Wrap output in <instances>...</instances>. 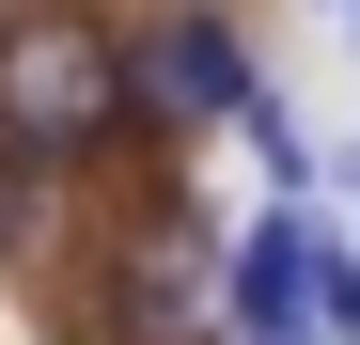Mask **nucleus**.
I'll return each instance as SVG.
<instances>
[{
    "label": "nucleus",
    "mask_w": 360,
    "mask_h": 345,
    "mask_svg": "<svg viewBox=\"0 0 360 345\" xmlns=\"http://www.w3.org/2000/svg\"><path fill=\"white\" fill-rule=\"evenodd\" d=\"M251 94H266V47L235 32L219 0H141V32H126V110H141V142L251 126Z\"/></svg>",
    "instance_id": "nucleus-2"
},
{
    "label": "nucleus",
    "mask_w": 360,
    "mask_h": 345,
    "mask_svg": "<svg viewBox=\"0 0 360 345\" xmlns=\"http://www.w3.org/2000/svg\"><path fill=\"white\" fill-rule=\"evenodd\" d=\"M345 16H360V0H345Z\"/></svg>",
    "instance_id": "nucleus-8"
},
{
    "label": "nucleus",
    "mask_w": 360,
    "mask_h": 345,
    "mask_svg": "<svg viewBox=\"0 0 360 345\" xmlns=\"http://www.w3.org/2000/svg\"><path fill=\"white\" fill-rule=\"evenodd\" d=\"M251 157H266V204L314 189V142H297V110H282V94H251Z\"/></svg>",
    "instance_id": "nucleus-5"
},
{
    "label": "nucleus",
    "mask_w": 360,
    "mask_h": 345,
    "mask_svg": "<svg viewBox=\"0 0 360 345\" xmlns=\"http://www.w3.org/2000/svg\"><path fill=\"white\" fill-rule=\"evenodd\" d=\"M314 330H329V345H360V251L329 236V220H314Z\"/></svg>",
    "instance_id": "nucleus-6"
},
{
    "label": "nucleus",
    "mask_w": 360,
    "mask_h": 345,
    "mask_svg": "<svg viewBox=\"0 0 360 345\" xmlns=\"http://www.w3.org/2000/svg\"><path fill=\"white\" fill-rule=\"evenodd\" d=\"M32 236H47V157L0 142V267H32Z\"/></svg>",
    "instance_id": "nucleus-4"
},
{
    "label": "nucleus",
    "mask_w": 360,
    "mask_h": 345,
    "mask_svg": "<svg viewBox=\"0 0 360 345\" xmlns=\"http://www.w3.org/2000/svg\"><path fill=\"white\" fill-rule=\"evenodd\" d=\"M63 345H94V330H63Z\"/></svg>",
    "instance_id": "nucleus-7"
},
{
    "label": "nucleus",
    "mask_w": 360,
    "mask_h": 345,
    "mask_svg": "<svg viewBox=\"0 0 360 345\" xmlns=\"http://www.w3.org/2000/svg\"><path fill=\"white\" fill-rule=\"evenodd\" d=\"M219 345H329L314 330V204H266L219 251Z\"/></svg>",
    "instance_id": "nucleus-3"
},
{
    "label": "nucleus",
    "mask_w": 360,
    "mask_h": 345,
    "mask_svg": "<svg viewBox=\"0 0 360 345\" xmlns=\"http://www.w3.org/2000/svg\"><path fill=\"white\" fill-rule=\"evenodd\" d=\"M0 142L47 157V172L141 142V110H126V16H110V0H0Z\"/></svg>",
    "instance_id": "nucleus-1"
}]
</instances>
